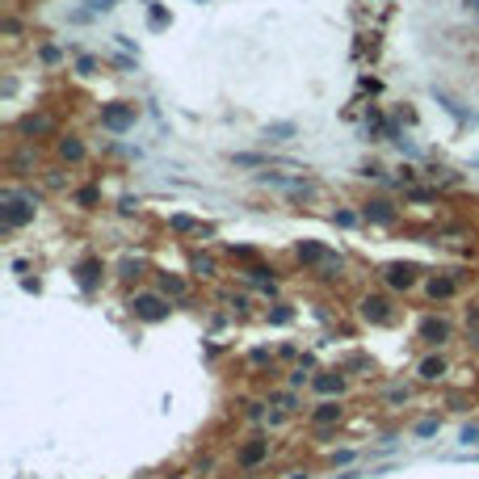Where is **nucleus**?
<instances>
[{
	"label": "nucleus",
	"instance_id": "20e7f679",
	"mask_svg": "<svg viewBox=\"0 0 479 479\" xmlns=\"http://www.w3.org/2000/svg\"><path fill=\"white\" fill-rule=\"evenodd\" d=\"M299 256H307V261H324L328 252H324V248H315V244H303V248H299Z\"/></svg>",
	"mask_w": 479,
	"mask_h": 479
},
{
	"label": "nucleus",
	"instance_id": "423d86ee",
	"mask_svg": "<svg viewBox=\"0 0 479 479\" xmlns=\"http://www.w3.org/2000/svg\"><path fill=\"white\" fill-rule=\"evenodd\" d=\"M261 454H265V446H248V450H244V467H252Z\"/></svg>",
	"mask_w": 479,
	"mask_h": 479
},
{
	"label": "nucleus",
	"instance_id": "7ed1b4c3",
	"mask_svg": "<svg viewBox=\"0 0 479 479\" xmlns=\"http://www.w3.org/2000/svg\"><path fill=\"white\" fill-rule=\"evenodd\" d=\"M26 219H30V206L17 202V198H9V223H26Z\"/></svg>",
	"mask_w": 479,
	"mask_h": 479
},
{
	"label": "nucleus",
	"instance_id": "f03ea898",
	"mask_svg": "<svg viewBox=\"0 0 479 479\" xmlns=\"http://www.w3.org/2000/svg\"><path fill=\"white\" fill-rule=\"evenodd\" d=\"M135 307H139L147 319H160V315H165V303H160V299H139Z\"/></svg>",
	"mask_w": 479,
	"mask_h": 479
},
{
	"label": "nucleus",
	"instance_id": "f257e3e1",
	"mask_svg": "<svg viewBox=\"0 0 479 479\" xmlns=\"http://www.w3.org/2000/svg\"><path fill=\"white\" fill-rule=\"evenodd\" d=\"M131 122H135L131 105H110V110H105V126H110V131H126Z\"/></svg>",
	"mask_w": 479,
	"mask_h": 479
},
{
	"label": "nucleus",
	"instance_id": "39448f33",
	"mask_svg": "<svg viewBox=\"0 0 479 479\" xmlns=\"http://www.w3.org/2000/svg\"><path fill=\"white\" fill-rule=\"evenodd\" d=\"M173 227H177V232H194V227H198V223H194V219H189V215H177V219H173Z\"/></svg>",
	"mask_w": 479,
	"mask_h": 479
}]
</instances>
